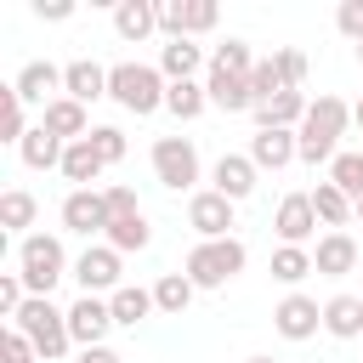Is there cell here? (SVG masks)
Listing matches in <instances>:
<instances>
[{"label": "cell", "mask_w": 363, "mask_h": 363, "mask_svg": "<svg viewBox=\"0 0 363 363\" xmlns=\"http://www.w3.org/2000/svg\"><path fill=\"white\" fill-rule=\"evenodd\" d=\"M312 272H318V267H312V250H301V244H278V250H272V278H278V284L295 289V284L312 278Z\"/></svg>", "instance_id": "obj_34"}, {"label": "cell", "mask_w": 363, "mask_h": 363, "mask_svg": "<svg viewBox=\"0 0 363 363\" xmlns=\"http://www.w3.org/2000/svg\"><path fill=\"white\" fill-rule=\"evenodd\" d=\"M204 68V51L193 45V40H170V45H159V74L176 85V79H193Z\"/></svg>", "instance_id": "obj_27"}, {"label": "cell", "mask_w": 363, "mask_h": 363, "mask_svg": "<svg viewBox=\"0 0 363 363\" xmlns=\"http://www.w3.org/2000/svg\"><path fill=\"white\" fill-rule=\"evenodd\" d=\"M102 238H108L119 255H136V250H147V244H153V227H147V216L136 210V216H113Z\"/></svg>", "instance_id": "obj_29"}, {"label": "cell", "mask_w": 363, "mask_h": 363, "mask_svg": "<svg viewBox=\"0 0 363 363\" xmlns=\"http://www.w3.org/2000/svg\"><path fill=\"white\" fill-rule=\"evenodd\" d=\"M119 250L113 244H85V255L74 261V278H79V295H113L119 289Z\"/></svg>", "instance_id": "obj_8"}, {"label": "cell", "mask_w": 363, "mask_h": 363, "mask_svg": "<svg viewBox=\"0 0 363 363\" xmlns=\"http://www.w3.org/2000/svg\"><path fill=\"white\" fill-rule=\"evenodd\" d=\"M306 108H312L306 91H284V96H272V102L255 108V125H261V130H301Z\"/></svg>", "instance_id": "obj_22"}, {"label": "cell", "mask_w": 363, "mask_h": 363, "mask_svg": "<svg viewBox=\"0 0 363 363\" xmlns=\"http://www.w3.org/2000/svg\"><path fill=\"white\" fill-rule=\"evenodd\" d=\"M250 91H255V108H261V102H272V96H284V74H278V62H272V57H261V62H255Z\"/></svg>", "instance_id": "obj_37"}, {"label": "cell", "mask_w": 363, "mask_h": 363, "mask_svg": "<svg viewBox=\"0 0 363 363\" xmlns=\"http://www.w3.org/2000/svg\"><path fill=\"white\" fill-rule=\"evenodd\" d=\"M102 199H108V221H113V216H136V210H142V204H136V187H125V182L102 187Z\"/></svg>", "instance_id": "obj_42"}, {"label": "cell", "mask_w": 363, "mask_h": 363, "mask_svg": "<svg viewBox=\"0 0 363 363\" xmlns=\"http://www.w3.org/2000/svg\"><path fill=\"white\" fill-rule=\"evenodd\" d=\"M312 210H318V221H323L329 233H346V221L357 216V199H346L335 182H318V187H312Z\"/></svg>", "instance_id": "obj_25"}, {"label": "cell", "mask_w": 363, "mask_h": 363, "mask_svg": "<svg viewBox=\"0 0 363 363\" xmlns=\"http://www.w3.org/2000/svg\"><path fill=\"white\" fill-rule=\"evenodd\" d=\"M255 51H250V40H221L216 45V57H210V68H221V74H238V79H250L255 74Z\"/></svg>", "instance_id": "obj_35"}, {"label": "cell", "mask_w": 363, "mask_h": 363, "mask_svg": "<svg viewBox=\"0 0 363 363\" xmlns=\"http://www.w3.org/2000/svg\"><path fill=\"white\" fill-rule=\"evenodd\" d=\"M62 96H74L79 108L102 102V96H108V68L91 62V57H74V62L62 68Z\"/></svg>", "instance_id": "obj_15"}, {"label": "cell", "mask_w": 363, "mask_h": 363, "mask_svg": "<svg viewBox=\"0 0 363 363\" xmlns=\"http://www.w3.org/2000/svg\"><path fill=\"white\" fill-rule=\"evenodd\" d=\"M11 91H17L23 102H40V108H51V102H57V91H62V68L34 57V62H23V74L11 79Z\"/></svg>", "instance_id": "obj_16"}, {"label": "cell", "mask_w": 363, "mask_h": 363, "mask_svg": "<svg viewBox=\"0 0 363 363\" xmlns=\"http://www.w3.org/2000/svg\"><path fill=\"white\" fill-rule=\"evenodd\" d=\"M40 125H45L51 136H62V142H79V136H91V113H85L74 96H57L51 108H40Z\"/></svg>", "instance_id": "obj_23"}, {"label": "cell", "mask_w": 363, "mask_h": 363, "mask_svg": "<svg viewBox=\"0 0 363 363\" xmlns=\"http://www.w3.org/2000/svg\"><path fill=\"white\" fill-rule=\"evenodd\" d=\"M244 363H278V357H244Z\"/></svg>", "instance_id": "obj_47"}, {"label": "cell", "mask_w": 363, "mask_h": 363, "mask_svg": "<svg viewBox=\"0 0 363 363\" xmlns=\"http://www.w3.org/2000/svg\"><path fill=\"white\" fill-rule=\"evenodd\" d=\"M34 216H40V199H34V193H23V187H6V193H0V227H11V233L28 238Z\"/></svg>", "instance_id": "obj_31"}, {"label": "cell", "mask_w": 363, "mask_h": 363, "mask_svg": "<svg viewBox=\"0 0 363 363\" xmlns=\"http://www.w3.org/2000/svg\"><path fill=\"white\" fill-rule=\"evenodd\" d=\"M62 272H68V250H62V238H51V233H28V238H17V278H23L28 295H51Z\"/></svg>", "instance_id": "obj_4"}, {"label": "cell", "mask_w": 363, "mask_h": 363, "mask_svg": "<svg viewBox=\"0 0 363 363\" xmlns=\"http://www.w3.org/2000/svg\"><path fill=\"white\" fill-rule=\"evenodd\" d=\"M187 227L199 238H233V199H221L216 187H199L187 199Z\"/></svg>", "instance_id": "obj_11"}, {"label": "cell", "mask_w": 363, "mask_h": 363, "mask_svg": "<svg viewBox=\"0 0 363 363\" xmlns=\"http://www.w3.org/2000/svg\"><path fill=\"white\" fill-rule=\"evenodd\" d=\"M272 233H278V244H301V250H306V238L318 233L312 193H284V204H278V216H272Z\"/></svg>", "instance_id": "obj_13"}, {"label": "cell", "mask_w": 363, "mask_h": 363, "mask_svg": "<svg viewBox=\"0 0 363 363\" xmlns=\"http://www.w3.org/2000/svg\"><path fill=\"white\" fill-rule=\"evenodd\" d=\"M108 164H102V153L91 147V136H79V142H68V153H62V176L74 182V187H91L96 176H102Z\"/></svg>", "instance_id": "obj_28"}, {"label": "cell", "mask_w": 363, "mask_h": 363, "mask_svg": "<svg viewBox=\"0 0 363 363\" xmlns=\"http://www.w3.org/2000/svg\"><path fill=\"white\" fill-rule=\"evenodd\" d=\"M346 125H352V102H340V96L323 91V96L306 108L301 130H295V142H301V164H335Z\"/></svg>", "instance_id": "obj_1"}, {"label": "cell", "mask_w": 363, "mask_h": 363, "mask_svg": "<svg viewBox=\"0 0 363 363\" xmlns=\"http://www.w3.org/2000/svg\"><path fill=\"white\" fill-rule=\"evenodd\" d=\"M34 17H45V23H62V17H74V0H34Z\"/></svg>", "instance_id": "obj_44"}, {"label": "cell", "mask_w": 363, "mask_h": 363, "mask_svg": "<svg viewBox=\"0 0 363 363\" xmlns=\"http://www.w3.org/2000/svg\"><path fill=\"white\" fill-rule=\"evenodd\" d=\"M357 62H363V45H357Z\"/></svg>", "instance_id": "obj_49"}, {"label": "cell", "mask_w": 363, "mask_h": 363, "mask_svg": "<svg viewBox=\"0 0 363 363\" xmlns=\"http://www.w3.org/2000/svg\"><path fill=\"white\" fill-rule=\"evenodd\" d=\"M323 335L363 340V295H329L323 301Z\"/></svg>", "instance_id": "obj_21"}, {"label": "cell", "mask_w": 363, "mask_h": 363, "mask_svg": "<svg viewBox=\"0 0 363 363\" xmlns=\"http://www.w3.org/2000/svg\"><path fill=\"white\" fill-rule=\"evenodd\" d=\"M335 28H340L352 45H363V0H340V11H335Z\"/></svg>", "instance_id": "obj_41"}, {"label": "cell", "mask_w": 363, "mask_h": 363, "mask_svg": "<svg viewBox=\"0 0 363 363\" xmlns=\"http://www.w3.org/2000/svg\"><path fill=\"white\" fill-rule=\"evenodd\" d=\"M272 62H278V74H284V91H301V85H306V57H301L295 45L272 51Z\"/></svg>", "instance_id": "obj_39"}, {"label": "cell", "mask_w": 363, "mask_h": 363, "mask_svg": "<svg viewBox=\"0 0 363 363\" xmlns=\"http://www.w3.org/2000/svg\"><path fill=\"white\" fill-rule=\"evenodd\" d=\"M153 176L164 193H199V147L187 136H159L153 142Z\"/></svg>", "instance_id": "obj_6"}, {"label": "cell", "mask_w": 363, "mask_h": 363, "mask_svg": "<svg viewBox=\"0 0 363 363\" xmlns=\"http://www.w3.org/2000/svg\"><path fill=\"white\" fill-rule=\"evenodd\" d=\"M153 306H159L164 318H182V312L193 306V278H187V272H164V278L153 284Z\"/></svg>", "instance_id": "obj_32"}, {"label": "cell", "mask_w": 363, "mask_h": 363, "mask_svg": "<svg viewBox=\"0 0 363 363\" xmlns=\"http://www.w3.org/2000/svg\"><path fill=\"white\" fill-rule=\"evenodd\" d=\"M216 17H221V11H216L210 0H159V34H170V40L210 34Z\"/></svg>", "instance_id": "obj_7"}, {"label": "cell", "mask_w": 363, "mask_h": 363, "mask_svg": "<svg viewBox=\"0 0 363 363\" xmlns=\"http://www.w3.org/2000/svg\"><path fill=\"white\" fill-rule=\"evenodd\" d=\"M62 227H68V233H79V238L108 233V199H102L96 187H74V193L62 199Z\"/></svg>", "instance_id": "obj_12"}, {"label": "cell", "mask_w": 363, "mask_h": 363, "mask_svg": "<svg viewBox=\"0 0 363 363\" xmlns=\"http://www.w3.org/2000/svg\"><path fill=\"white\" fill-rule=\"evenodd\" d=\"M23 301H28L23 278H17V272H0V312H6V318H17V312H23Z\"/></svg>", "instance_id": "obj_43"}, {"label": "cell", "mask_w": 363, "mask_h": 363, "mask_svg": "<svg viewBox=\"0 0 363 363\" xmlns=\"http://www.w3.org/2000/svg\"><path fill=\"white\" fill-rule=\"evenodd\" d=\"M108 329H113V306H108L102 295H79V301L68 306V335H74L79 352H85V346H108Z\"/></svg>", "instance_id": "obj_10"}, {"label": "cell", "mask_w": 363, "mask_h": 363, "mask_svg": "<svg viewBox=\"0 0 363 363\" xmlns=\"http://www.w3.org/2000/svg\"><path fill=\"white\" fill-rule=\"evenodd\" d=\"M312 267H318L323 278H346V272L357 267V238H352V233H323L318 250H312Z\"/></svg>", "instance_id": "obj_20"}, {"label": "cell", "mask_w": 363, "mask_h": 363, "mask_svg": "<svg viewBox=\"0 0 363 363\" xmlns=\"http://www.w3.org/2000/svg\"><path fill=\"white\" fill-rule=\"evenodd\" d=\"M91 147L102 153V164H119L125 159V130L119 125H91Z\"/></svg>", "instance_id": "obj_38"}, {"label": "cell", "mask_w": 363, "mask_h": 363, "mask_svg": "<svg viewBox=\"0 0 363 363\" xmlns=\"http://www.w3.org/2000/svg\"><path fill=\"white\" fill-rule=\"evenodd\" d=\"M357 221H363V199H357Z\"/></svg>", "instance_id": "obj_48"}, {"label": "cell", "mask_w": 363, "mask_h": 363, "mask_svg": "<svg viewBox=\"0 0 363 363\" xmlns=\"http://www.w3.org/2000/svg\"><path fill=\"white\" fill-rule=\"evenodd\" d=\"M17 153H23V164H28V170H62L68 142H62V136H51L45 125H34V130L23 136V147H17Z\"/></svg>", "instance_id": "obj_24"}, {"label": "cell", "mask_w": 363, "mask_h": 363, "mask_svg": "<svg viewBox=\"0 0 363 363\" xmlns=\"http://www.w3.org/2000/svg\"><path fill=\"white\" fill-rule=\"evenodd\" d=\"M272 329L284 335V340H312L318 329H323V306L312 301V295H301V289H289L278 306H272Z\"/></svg>", "instance_id": "obj_9"}, {"label": "cell", "mask_w": 363, "mask_h": 363, "mask_svg": "<svg viewBox=\"0 0 363 363\" xmlns=\"http://www.w3.org/2000/svg\"><path fill=\"white\" fill-rule=\"evenodd\" d=\"M108 306H113V323H119V329H136L147 312H159V306H153V289H142V284H119V289L108 295Z\"/></svg>", "instance_id": "obj_26"}, {"label": "cell", "mask_w": 363, "mask_h": 363, "mask_svg": "<svg viewBox=\"0 0 363 363\" xmlns=\"http://www.w3.org/2000/svg\"><path fill=\"white\" fill-rule=\"evenodd\" d=\"M159 28V0H113V34L142 45L147 34Z\"/></svg>", "instance_id": "obj_18"}, {"label": "cell", "mask_w": 363, "mask_h": 363, "mask_svg": "<svg viewBox=\"0 0 363 363\" xmlns=\"http://www.w3.org/2000/svg\"><path fill=\"white\" fill-rule=\"evenodd\" d=\"M204 91H210V108H221V113H255V91H250V79H238V74L204 68Z\"/></svg>", "instance_id": "obj_17"}, {"label": "cell", "mask_w": 363, "mask_h": 363, "mask_svg": "<svg viewBox=\"0 0 363 363\" xmlns=\"http://www.w3.org/2000/svg\"><path fill=\"white\" fill-rule=\"evenodd\" d=\"M250 267V250H244V238H199L193 250H187V278H193V289H221V284H233L238 272Z\"/></svg>", "instance_id": "obj_2"}, {"label": "cell", "mask_w": 363, "mask_h": 363, "mask_svg": "<svg viewBox=\"0 0 363 363\" xmlns=\"http://www.w3.org/2000/svg\"><path fill=\"white\" fill-rule=\"evenodd\" d=\"M250 159H255V170H284V164L301 159V142H295V130H255Z\"/></svg>", "instance_id": "obj_19"}, {"label": "cell", "mask_w": 363, "mask_h": 363, "mask_svg": "<svg viewBox=\"0 0 363 363\" xmlns=\"http://www.w3.org/2000/svg\"><path fill=\"white\" fill-rule=\"evenodd\" d=\"M329 182H335L346 199H363V153H335V164H329Z\"/></svg>", "instance_id": "obj_36"}, {"label": "cell", "mask_w": 363, "mask_h": 363, "mask_svg": "<svg viewBox=\"0 0 363 363\" xmlns=\"http://www.w3.org/2000/svg\"><path fill=\"white\" fill-rule=\"evenodd\" d=\"M40 352H34V340L23 335V329H6V340H0V363H34Z\"/></svg>", "instance_id": "obj_40"}, {"label": "cell", "mask_w": 363, "mask_h": 363, "mask_svg": "<svg viewBox=\"0 0 363 363\" xmlns=\"http://www.w3.org/2000/svg\"><path fill=\"white\" fill-rule=\"evenodd\" d=\"M204 108H210V91H204L199 79H176V85L164 91V113H176L182 125H187V119H199Z\"/></svg>", "instance_id": "obj_30"}, {"label": "cell", "mask_w": 363, "mask_h": 363, "mask_svg": "<svg viewBox=\"0 0 363 363\" xmlns=\"http://www.w3.org/2000/svg\"><path fill=\"white\" fill-rule=\"evenodd\" d=\"M74 363H125V357H119L113 346H85V352H79Z\"/></svg>", "instance_id": "obj_45"}, {"label": "cell", "mask_w": 363, "mask_h": 363, "mask_svg": "<svg viewBox=\"0 0 363 363\" xmlns=\"http://www.w3.org/2000/svg\"><path fill=\"white\" fill-rule=\"evenodd\" d=\"M352 125H357V130H363V96H357V102H352Z\"/></svg>", "instance_id": "obj_46"}, {"label": "cell", "mask_w": 363, "mask_h": 363, "mask_svg": "<svg viewBox=\"0 0 363 363\" xmlns=\"http://www.w3.org/2000/svg\"><path fill=\"white\" fill-rule=\"evenodd\" d=\"M255 176H261V170H255V159H250V153H221V159H216V170H210L216 193H221V199H233V204H244V199L255 193Z\"/></svg>", "instance_id": "obj_14"}, {"label": "cell", "mask_w": 363, "mask_h": 363, "mask_svg": "<svg viewBox=\"0 0 363 363\" xmlns=\"http://www.w3.org/2000/svg\"><path fill=\"white\" fill-rule=\"evenodd\" d=\"M164 91H170V79L159 74V68H147V62H113L108 68V96L125 108V113H159L164 108Z\"/></svg>", "instance_id": "obj_3"}, {"label": "cell", "mask_w": 363, "mask_h": 363, "mask_svg": "<svg viewBox=\"0 0 363 363\" xmlns=\"http://www.w3.org/2000/svg\"><path fill=\"white\" fill-rule=\"evenodd\" d=\"M23 108H28V102H23V96L11 91V85H0V142H11V147H23V136L34 130Z\"/></svg>", "instance_id": "obj_33"}, {"label": "cell", "mask_w": 363, "mask_h": 363, "mask_svg": "<svg viewBox=\"0 0 363 363\" xmlns=\"http://www.w3.org/2000/svg\"><path fill=\"white\" fill-rule=\"evenodd\" d=\"M11 329H23L45 363L68 357V346H74V335H68V312H57V306H51V295H28V301H23V312L11 318Z\"/></svg>", "instance_id": "obj_5"}]
</instances>
